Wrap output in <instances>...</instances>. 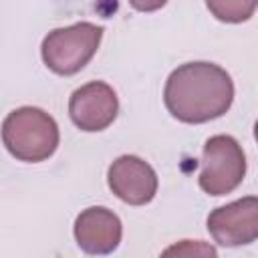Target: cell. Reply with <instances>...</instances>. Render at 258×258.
Here are the masks:
<instances>
[{"label":"cell","mask_w":258,"mask_h":258,"mask_svg":"<svg viewBox=\"0 0 258 258\" xmlns=\"http://www.w3.org/2000/svg\"><path fill=\"white\" fill-rule=\"evenodd\" d=\"M103 38V26L93 22H77L50 30L40 44L44 64L62 77L77 75L95 56Z\"/></svg>","instance_id":"3"},{"label":"cell","mask_w":258,"mask_h":258,"mask_svg":"<svg viewBox=\"0 0 258 258\" xmlns=\"http://www.w3.org/2000/svg\"><path fill=\"white\" fill-rule=\"evenodd\" d=\"M119 113V99L111 85L91 81L73 91L69 99L71 121L87 133L107 129Z\"/></svg>","instance_id":"6"},{"label":"cell","mask_w":258,"mask_h":258,"mask_svg":"<svg viewBox=\"0 0 258 258\" xmlns=\"http://www.w3.org/2000/svg\"><path fill=\"white\" fill-rule=\"evenodd\" d=\"M75 240L79 248L87 254H111L117 250L123 224L119 216L103 206H93L83 210L75 220Z\"/></svg>","instance_id":"8"},{"label":"cell","mask_w":258,"mask_h":258,"mask_svg":"<svg viewBox=\"0 0 258 258\" xmlns=\"http://www.w3.org/2000/svg\"><path fill=\"white\" fill-rule=\"evenodd\" d=\"M208 232L216 244L234 248L252 244L258 238V198L246 196L220 206L208 216Z\"/></svg>","instance_id":"5"},{"label":"cell","mask_w":258,"mask_h":258,"mask_svg":"<svg viewBox=\"0 0 258 258\" xmlns=\"http://www.w3.org/2000/svg\"><path fill=\"white\" fill-rule=\"evenodd\" d=\"M109 189L129 206H145L157 194V173L155 169L137 155L117 157L107 171Z\"/></svg>","instance_id":"7"},{"label":"cell","mask_w":258,"mask_h":258,"mask_svg":"<svg viewBox=\"0 0 258 258\" xmlns=\"http://www.w3.org/2000/svg\"><path fill=\"white\" fill-rule=\"evenodd\" d=\"M258 0H206L208 10L222 22L240 24L254 16Z\"/></svg>","instance_id":"9"},{"label":"cell","mask_w":258,"mask_h":258,"mask_svg":"<svg viewBox=\"0 0 258 258\" xmlns=\"http://www.w3.org/2000/svg\"><path fill=\"white\" fill-rule=\"evenodd\" d=\"M234 101V81L218 64L196 60L179 64L165 81L163 103L171 117L198 125L222 117Z\"/></svg>","instance_id":"1"},{"label":"cell","mask_w":258,"mask_h":258,"mask_svg":"<svg viewBox=\"0 0 258 258\" xmlns=\"http://www.w3.org/2000/svg\"><path fill=\"white\" fill-rule=\"evenodd\" d=\"M58 141L56 121L38 107H18L2 121V143L18 161H44L56 151Z\"/></svg>","instance_id":"2"},{"label":"cell","mask_w":258,"mask_h":258,"mask_svg":"<svg viewBox=\"0 0 258 258\" xmlns=\"http://www.w3.org/2000/svg\"><path fill=\"white\" fill-rule=\"evenodd\" d=\"M171 254H177V256H191V254L194 256H216V248L206 246L200 240H196V242L183 240L181 244H175L163 252V256H171Z\"/></svg>","instance_id":"10"},{"label":"cell","mask_w":258,"mask_h":258,"mask_svg":"<svg viewBox=\"0 0 258 258\" xmlns=\"http://www.w3.org/2000/svg\"><path fill=\"white\" fill-rule=\"evenodd\" d=\"M129 4L139 12H155L167 4V0H129Z\"/></svg>","instance_id":"11"},{"label":"cell","mask_w":258,"mask_h":258,"mask_svg":"<svg viewBox=\"0 0 258 258\" xmlns=\"http://www.w3.org/2000/svg\"><path fill=\"white\" fill-rule=\"evenodd\" d=\"M246 175V153L232 135H214L204 143L198 183L208 196L232 194Z\"/></svg>","instance_id":"4"}]
</instances>
